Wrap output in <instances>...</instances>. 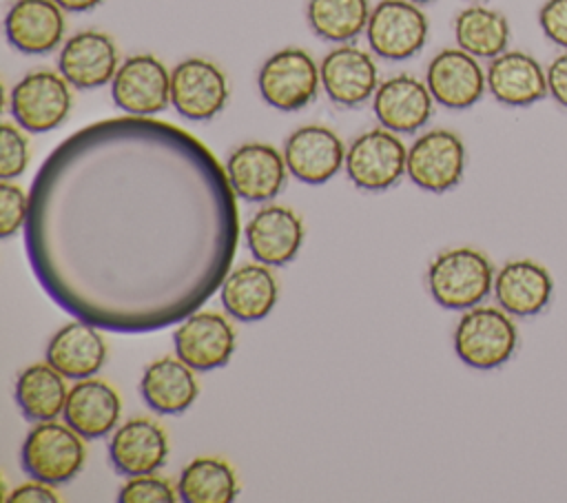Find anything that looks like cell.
I'll use <instances>...</instances> for the list:
<instances>
[{
  "instance_id": "obj_1",
  "label": "cell",
  "mask_w": 567,
  "mask_h": 503,
  "mask_svg": "<svg viewBox=\"0 0 567 503\" xmlns=\"http://www.w3.org/2000/svg\"><path fill=\"white\" fill-rule=\"evenodd\" d=\"M237 237L226 168L153 117L75 131L31 182L24 250L38 284L109 332H153L199 310L230 273Z\"/></svg>"
},
{
  "instance_id": "obj_2",
  "label": "cell",
  "mask_w": 567,
  "mask_h": 503,
  "mask_svg": "<svg viewBox=\"0 0 567 503\" xmlns=\"http://www.w3.org/2000/svg\"><path fill=\"white\" fill-rule=\"evenodd\" d=\"M496 270L485 253L458 246L439 253L427 268V288L432 299L447 310H467L478 306L494 288Z\"/></svg>"
},
{
  "instance_id": "obj_3",
  "label": "cell",
  "mask_w": 567,
  "mask_h": 503,
  "mask_svg": "<svg viewBox=\"0 0 567 503\" xmlns=\"http://www.w3.org/2000/svg\"><path fill=\"white\" fill-rule=\"evenodd\" d=\"M518 346V328L501 306H474L463 312L454 328V352L474 370L505 366Z\"/></svg>"
},
{
  "instance_id": "obj_4",
  "label": "cell",
  "mask_w": 567,
  "mask_h": 503,
  "mask_svg": "<svg viewBox=\"0 0 567 503\" xmlns=\"http://www.w3.org/2000/svg\"><path fill=\"white\" fill-rule=\"evenodd\" d=\"M82 437L66 423L40 421L29 430L20 448L22 470L38 481L60 485L71 481L84 465Z\"/></svg>"
},
{
  "instance_id": "obj_5",
  "label": "cell",
  "mask_w": 567,
  "mask_h": 503,
  "mask_svg": "<svg viewBox=\"0 0 567 503\" xmlns=\"http://www.w3.org/2000/svg\"><path fill=\"white\" fill-rule=\"evenodd\" d=\"M321 75L315 58L299 47L275 51L257 73V89L264 102L277 111H301L315 102Z\"/></svg>"
},
{
  "instance_id": "obj_6",
  "label": "cell",
  "mask_w": 567,
  "mask_h": 503,
  "mask_svg": "<svg viewBox=\"0 0 567 503\" xmlns=\"http://www.w3.org/2000/svg\"><path fill=\"white\" fill-rule=\"evenodd\" d=\"M9 109L16 124L24 131H53L69 117L73 109L71 84L60 71H29L13 84L9 95Z\"/></svg>"
},
{
  "instance_id": "obj_7",
  "label": "cell",
  "mask_w": 567,
  "mask_h": 503,
  "mask_svg": "<svg viewBox=\"0 0 567 503\" xmlns=\"http://www.w3.org/2000/svg\"><path fill=\"white\" fill-rule=\"evenodd\" d=\"M430 33L427 16L412 0H379L365 27V38L374 55L401 62L416 55Z\"/></svg>"
},
{
  "instance_id": "obj_8",
  "label": "cell",
  "mask_w": 567,
  "mask_h": 503,
  "mask_svg": "<svg viewBox=\"0 0 567 503\" xmlns=\"http://www.w3.org/2000/svg\"><path fill=\"white\" fill-rule=\"evenodd\" d=\"M408 164V148L399 133L390 129H370L354 137L346 151V173L361 191H388L394 186Z\"/></svg>"
},
{
  "instance_id": "obj_9",
  "label": "cell",
  "mask_w": 567,
  "mask_h": 503,
  "mask_svg": "<svg viewBox=\"0 0 567 503\" xmlns=\"http://www.w3.org/2000/svg\"><path fill=\"white\" fill-rule=\"evenodd\" d=\"M111 97L126 115L153 117L171 104V71L151 53L128 55L111 80Z\"/></svg>"
},
{
  "instance_id": "obj_10",
  "label": "cell",
  "mask_w": 567,
  "mask_h": 503,
  "mask_svg": "<svg viewBox=\"0 0 567 503\" xmlns=\"http://www.w3.org/2000/svg\"><path fill=\"white\" fill-rule=\"evenodd\" d=\"M465 144L450 129H432L419 135L408 148V177L427 193L452 191L465 173Z\"/></svg>"
},
{
  "instance_id": "obj_11",
  "label": "cell",
  "mask_w": 567,
  "mask_h": 503,
  "mask_svg": "<svg viewBox=\"0 0 567 503\" xmlns=\"http://www.w3.org/2000/svg\"><path fill=\"white\" fill-rule=\"evenodd\" d=\"M224 71L206 58H186L171 71V104L190 122L213 120L228 102Z\"/></svg>"
},
{
  "instance_id": "obj_12",
  "label": "cell",
  "mask_w": 567,
  "mask_h": 503,
  "mask_svg": "<svg viewBox=\"0 0 567 503\" xmlns=\"http://www.w3.org/2000/svg\"><path fill=\"white\" fill-rule=\"evenodd\" d=\"M425 84L436 104L463 111L481 102L487 91V75L481 60L461 47L441 49L427 64Z\"/></svg>"
},
{
  "instance_id": "obj_13",
  "label": "cell",
  "mask_w": 567,
  "mask_h": 503,
  "mask_svg": "<svg viewBox=\"0 0 567 503\" xmlns=\"http://www.w3.org/2000/svg\"><path fill=\"white\" fill-rule=\"evenodd\" d=\"M319 75L321 89L330 102L346 109L361 106L379 89V69L374 58L350 42L337 44L323 55Z\"/></svg>"
},
{
  "instance_id": "obj_14",
  "label": "cell",
  "mask_w": 567,
  "mask_h": 503,
  "mask_svg": "<svg viewBox=\"0 0 567 503\" xmlns=\"http://www.w3.org/2000/svg\"><path fill=\"white\" fill-rule=\"evenodd\" d=\"M175 355L195 372H208L230 361L235 352V330L210 310H195L177 324L173 332Z\"/></svg>"
},
{
  "instance_id": "obj_15",
  "label": "cell",
  "mask_w": 567,
  "mask_h": 503,
  "mask_svg": "<svg viewBox=\"0 0 567 503\" xmlns=\"http://www.w3.org/2000/svg\"><path fill=\"white\" fill-rule=\"evenodd\" d=\"M120 66L113 38L97 29H84L66 38L58 53V71L73 89H100L111 84Z\"/></svg>"
},
{
  "instance_id": "obj_16",
  "label": "cell",
  "mask_w": 567,
  "mask_h": 503,
  "mask_svg": "<svg viewBox=\"0 0 567 503\" xmlns=\"http://www.w3.org/2000/svg\"><path fill=\"white\" fill-rule=\"evenodd\" d=\"M284 153L266 142H246L237 146L226 162V175L237 197L246 202H268L288 177Z\"/></svg>"
},
{
  "instance_id": "obj_17",
  "label": "cell",
  "mask_w": 567,
  "mask_h": 503,
  "mask_svg": "<svg viewBox=\"0 0 567 503\" xmlns=\"http://www.w3.org/2000/svg\"><path fill=\"white\" fill-rule=\"evenodd\" d=\"M487 93L503 106L525 109L545 100L547 69L527 51L507 49L492 58L485 69Z\"/></svg>"
},
{
  "instance_id": "obj_18",
  "label": "cell",
  "mask_w": 567,
  "mask_h": 503,
  "mask_svg": "<svg viewBox=\"0 0 567 503\" xmlns=\"http://www.w3.org/2000/svg\"><path fill=\"white\" fill-rule=\"evenodd\" d=\"M284 160L299 182L323 184L332 179L346 164V148L341 137L321 124H306L295 129L284 144Z\"/></svg>"
},
{
  "instance_id": "obj_19",
  "label": "cell",
  "mask_w": 567,
  "mask_h": 503,
  "mask_svg": "<svg viewBox=\"0 0 567 503\" xmlns=\"http://www.w3.org/2000/svg\"><path fill=\"white\" fill-rule=\"evenodd\" d=\"M64 13L55 0H16L4 16V35L24 55H47L64 40Z\"/></svg>"
},
{
  "instance_id": "obj_20",
  "label": "cell",
  "mask_w": 567,
  "mask_h": 503,
  "mask_svg": "<svg viewBox=\"0 0 567 503\" xmlns=\"http://www.w3.org/2000/svg\"><path fill=\"white\" fill-rule=\"evenodd\" d=\"M434 97L427 84L410 73L392 75L379 82L372 95L374 117L394 133H414L432 117Z\"/></svg>"
},
{
  "instance_id": "obj_21",
  "label": "cell",
  "mask_w": 567,
  "mask_h": 503,
  "mask_svg": "<svg viewBox=\"0 0 567 503\" xmlns=\"http://www.w3.org/2000/svg\"><path fill=\"white\" fill-rule=\"evenodd\" d=\"M246 246L250 255L266 266L292 261L303 244V224L299 215L279 204L259 208L246 224Z\"/></svg>"
},
{
  "instance_id": "obj_22",
  "label": "cell",
  "mask_w": 567,
  "mask_h": 503,
  "mask_svg": "<svg viewBox=\"0 0 567 503\" xmlns=\"http://www.w3.org/2000/svg\"><path fill=\"white\" fill-rule=\"evenodd\" d=\"M492 292L512 317H536L554 297V279L540 261L512 259L496 270Z\"/></svg>"
},
{
  "instance_id": "obj_23",
  "label": "cell",
  "mask_w": 567,
  "mask_h": 503,
  "mask_svg": "<svg viewBox=\"0 0 567 503\" xmlns=\"http://www.w3.org/2000/svg\"><path fill=\"white\" fill-rule=\"evenodd\" d=\"M168 456L166 432L151 419L124 421L109 441V461L117 474L137 476L157 472Z\"/></svg>"
},
{
  "instance_id": "obj_24",
  "label": "cell",
  "mask_w": 567,
  "mask_h": 503,
  "mask_svg": "<svg viewBox=\"0 0 567 503\" xmlns=\"http://www.w3.org/2000/svg\"><path fill=\"white\" fill-rule=\"evenodd\" d=\"M122 403L113 386L102 379H78L71 386L64 403V423L71 425L82 439H102L120 421Z\"/></svg>"
},
{
  "instance_id": "obj_25",
  "label": "cell",
  "mask_w": 567,
  "mask_h": 503,
  "mask_svg": "<svg viewBox=\"0 0 567 503\" xmlns=\"http://www.w3.org/2000/svg\"><path fill=\"white\" fill-rule=\"evenodd\" d=\"M97 330L84 319L64 324L47 343V361L66 379L93 377L106 361V343Z\"/></svg>"
},
{
  "instance_id": "obj_26",
  "label": "cell",
  "mask_w": 567,
  "mask_h": 503,
  "mask_svg": "<svg viewBox=\"0 0 567 503\" xmlns=\"http://www.w3.org/2000/svg\"><path fill=\"white\" fill-rule=\"evenodd\" d=\"M277 279L266 264H241L219 286L224 310L239 321H259L277 304Z\"/></svg>"
},
{
  "instance_id": "obj_27",
  "label": "cell",
  "mask_w": 567,
  "mask_h": 503,
  "mask_svg": "<svg viewBox=\"0 0 567 503\" xmlns=\"http://www.w3.org/2000/svg\"><path fill=\"white\" fill-rule=\"evenodd\" d=\"M140 394L153 412L179 414L195 403L199 386L193 368L179 357H162L146 366L140 381Z\"/></svg>"
},
{
  "instance_id": "obj_28",
  "label": "cell",
  "mask_w": 567,
  "mask_h": 503,
  "mask_svg": "<svg viewBox=\"0 0 567 503\" xmlns=\"http://www.w3.org/2000/svg\"><path fill=\"white\" fill-rule=\"evenodd\" d=\"M512 27L505 13L487 4L474 2L454 18L456 47L478 60H492L509 49Z\"/></svg>"
},
{
  "instance_id": "obj_29",
  "label": "cell",
  "mask_w": 567,
  "mask_h": 503,
  "mask_svg": "<svg viewBox=\"0 0 567 503\" xmlns=\"http://www.w3.org/2000/svg\"><path fill=\"white\" fill-rule=\"evenodd\" d=\"M64 374L49 361L27 366L16 379V403L27 421H53L69 397Z\"/></svg>"
},
{
  "instance_id": "obj_30",
  "label": "cell",
  "mask_w": 567,
  "mask_h": 503,
  "mask_svg": "<svg viewBox=\"0 0 567 503\" xmlns=\"http://www.w3.org/2000/svg\"><path fill=\"white\" fill-rule=\"evenodd\" d=\"M237 492L235 470L217 456L193 459L177 483V494L184 503H230Z\"/></svg>"
},
{
  "instance_id": "obj_31",
  "label": "cell",
  "mask_w": 567,
  "mask_h": 503,
  "mask_svg": "<svg viewBox=\"0 0 567 503\" xmlns=\"http://www.w3.org/2000/svg\"><path fill=\"white\" fill-rule=\"evenodd\" d=\"M370 11L368 0H308L306 20L317 38L346 44L365 31Z\"/></svg>"
},
{
  "instance_id": "obj_32",
  "label": "cell",
  "mask_w": 567,
  "mask_h": 503,
  "mask_svg": "<svg viewBox=\"0 0 567 503\" xmlns=\"http://www.w3.org/2000/svg\"><path fill=\"white\" fill-rule=\"evenodd\" d=\"M24 129L11 122L0 126V177L13 179L20 177L29 166V140L22 133Z\"/></svg>"
},
{
  "instance_id": "obj_33",
  "label": "cell",
  "mask_w": 567,
  "mask_h": 503,
  "mask_svg": "<svg viewBox=\"0 0 567 503\" xmlns=\"http://www.w3.org/2000/svg\"><path fill=\"white\" fill-rule=\"evenodd\" d=\"M177 492L166 479L153 474H137L128 476V481L120 487L117 501L120 503H175Z\"/></svg>"
},
{
  "instance_id": "obj_34",
  "label": "cell",
  "mask_w": 567,
  "mask_h": 503,
  "mask_svg": "<svg viewBox=\"0 0 567 503\" xmlns=\"http://www.w3.org/2000/svg\"><path fill=\"white\" fill-rule=\"evenodd\" d=\"M29 217V195L11 179L0 182V237L9 239L24 228Z\"/></svg>"
},
{
  "instance_id": "obj_35",
  "label": "cell",
  "mask_w": 567,
  "mask_h": 503,
  "mask_svg": "<svg viewBox=\"0 0 567 503\" xmlns=\"http://www.w3.org/2000/svg\"><path fill=\"white\" fill-rule=\"evenodd\" d=\"M538 27L554 47L567 51V0H545L538 9Z\"/></svg>"
},
{
  "instance_id": "obj_36",
  "label": "cell",
  "mask_w": 567,
  "mask_h": 503,
  "mask_svg": "<svg viewBox=\"0 0 567 503\" xmlns=\"http://www.w3.org/2000/svg\"><path fill=\"white\" fill-rule=\"evenodd\" d=\"M547 69V93L549 97L567 111V51H560L551 62L545 66Z\"/></svg>"
},
{
  "instance_id": "obj_37",
  "label": "cell",
  "mask_w": 567,
  "mask_h": 503,
  "mask_svg": "<svg viewBox=\"0 0 567 503\" xmlns=\"http://www.w3.org/2000/svg\"><path fill=\"white\" fill-rule=\"evenodd\" d=\"M4 501H7V503H40V501H44V503H55V501H58V494L53 492V487H51L49 483L33 479V481H29V483L18 485Z\"/></svg>"
},
{
  "instance_id": "obj_38",
  "label": "cell",
  "mask_w": 567,
  "mask_h": 503,
  "mask_svg": "<svg viewBox=\"0 0 567 503\" xmlns=\"http://www.w3.org/2000/svg\"><path fill=\"white\" fill-rule=\"evenodd\" d=\"M66 13H84L100 7L104 0H55Z\"/></svg>"
},
{
  "instance_id": "obj_39",
  "label": "cell",
  "mask_w": 567,
  "mask_h": 503,
  "mask_svg": "<svg viewBox=\"0 0 567 503\" xmlns=\"http://www.w3.org/2000/svg\"><path fill=\"white\" fill-rule=\"evenodd\" d=\"M412 2H416V4H427V2H434V0H412Z\"/></svg>"
},
{
  "instance_id": "obj_40",
  "label": "cell",
  "mask_w": 567,
  "mask_h": 503,
  "mask_svg": "<svg viewBox=\"0 0 567 503\" xmlns=\"http://www.w3.org/2000/svg\"><path fill=\"white\" fill-rule=\"evenodd\" d=\"M474 2H485V0H474Z\"/></svg>"
}]
</instances>
